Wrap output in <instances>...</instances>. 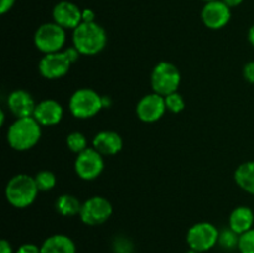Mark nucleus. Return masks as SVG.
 Here are the masks:
<instances>
[{
  "label": "nucleus",
  "mask_w": 254,
  "mask_h": 253,
  "mask_svg": "<svg viewBox=\"0 0 254 253\" xmlns=\"http://www.w3.org/2000/svg\"><path fill=\"white\" fill-rule=\"evenodd\" d=\"M41 126L34 117L15 119L6 134L10 148L17 151H26L34 148L41 139Z\"/></svg>",
  "instance_id": "nucleus-1"
},
{
  "label": "nucleus",
  "mask_w": 254,
  "mask_h": 253,
  "mask_svg": "<svg viewBox=\"0 0 254 253\" xmlns=\"http://www.w3.org/2000/svg\"><path fill=\"white\" fill-rule=\"evenodd\" d=\"M108 37L103 26L93 22H81L72 32V44L81 55L93 56L103 51Z\"/></svg>",
  "instance_id": "nucleus-2"
},
{
  "label": "nucleus",
  "mask_w": 254,
  "mask_h": 253,
  "mask_svg": "<svg viewBox=\"0 0 254 253\" xmlns=\"http://www.w3.org/2000/svg\"><path fill=\"white\" fill-rule=\"evenodd\" d=\"M39 191L34 176L17 174L7 181L5 197L12 207L26 208L35 202Z\"/></svg>",
  "instance_id": "nucleus-3"
},
{
  "label": "nucleus",
  "mask_w": 254,
  "mask_h": 253,
  "mask_svg": "<svg viewBox=\"0 0 254 253\" xmlns=\"http://www.w3.org/2000/svg\"><path fill=\"white\" fill-rule=\"evenodd\" d=\"M69 112L77 119H88L103 109L102 96L92 88H79L72 93L68 102Z\"/></svg>",
  "instance_id": "nucleus-4"
},
{
  "label": "nucleus",
  "mask_w": 254,
  "mask_h": 253,
  "mask_svg": "<svg viewBox=\"0 0 254 253\" xmlns=\"http://www.w3.org/2000/svg\"><path fill=\"white\" fill-rule=\"evenodd\" d=\"M181 83V73L178 67L169 61H161L151 71L150 84L153 92L168 96V94L178 92Z\"/></svg>",
  "instance_id": "nucleus-5"
},
{
  "label": "nucleus",
  "mask_w": 254,
  "mask_h": 253,
  "mask_svg": "<svg viewBox=\"0 0 254 253\" xmlns=\"http://www.w3.org/2000/svg\"><path fill=\"white\" fill-rule=\"evenodd\" d=\"M34 44L44 55L62 51L66 45V30L55 21L45 22L35 31Z\"/></svg>",
  "instance_id": "nucleus-6"
},
{
  "label": "nucleus",
  "mask_w": 254,
  "mask_h": 253,
  "mask_svg": "<svg viewBox=\"0 0 254 253\" xmlns=\"http://www.w3.org/2000/svg\"><path fill=\"white\" fill-rule=\"evenodd\" d=\"M218 238H220V231L213 223L197 222L189 228L186 242L190 250L202 253L215 247L218 243Z\"/></svg>",
  "instance_id": "nucleus-7"
},
{
  "label": "nucleus",
  "mask_w": 254,
  "mask_h": 253,
  "mask_svg": "<svg viewBox=\"0 0 254 253\" xmlns=\"http://www.w3.org/2000/svg\"><path fill=\"white\" fill-rule=\"evenodd\" d=\"M113 206L108 198L103 196H92L82 202L79 218L87 226H99L111 218Z\"/></svg>",
  "instance_id": "nucleus-8"
},
{
  "label": "nucleus",
  "mask_w": 254,
  "mask_h": 253,
  "mask_svg": "<svg viewBox=\"0 0 254 253\" xmlns=\"http://www.w3.org/2000/svg\"><path fill=\"white\" fill-rule=\"evenodd\" d=\"M104 170V159L101 153L92 148H87L77 154L74 160V171L82 180L92 181L98 178Z\"/></svg>",
  "instance_id": "nucleus-9"
},
{
  "label": "nucleus",
  "mask_w": 254,
  "mask_h": 253,
  "mask_svg": "<svg viewBox=\"0 0 254 253\" xmlns=\"http://www.w3.org/2000/svg\"><path fill=\"white\" fill-rule=\"evenodd\" d=\"M44 55L39 62V71L46 79H59L68 73L72 62L66 56L64 51Z\"/></svg>",
  "instance_id": "nucleus-10"
},
{
  "label": "nucleus",
  "mask_w": 254,
  "mask_h": 253,
  "mask_svg": "<svg viewBox=\"0 0 254 253\" xmlns=\"http://www.w3.org/2000/svg\"><path fill=\"white\" fill-rule=\"evenodd\" d=\"M166 111L165 98L155 92L145 94L136 104V116L144 123H155L163 118Z\"/></svg>",
  "instance_id": "nucleus-11"
},
{
  "label": "nucleus",
  "mask_w": 254,
  "mask_h": 253,
  "mask_svg": "<svg viewBox=\"0 0 254 253\" xmlns=\"http://www.w3.org/2000/svg\"><path fill=\"white\" fill-rule=\"evenodd\" d=\"M202 22L211 30H220L225 27L231 20V7L222 0L206 2L201 12Z\"/></svg>",
  "instance_id": "nucleus-12"
},
{
  "label": "nucleus",
  "mask_w": 254,
  "mask_h": 253,
  "mask_svg": "<svg viewBox=\"0 0 254 253\" xmlns=\"http://www.w3.org/2000/svg\"><path fill=\"white\" fill-rule=\"evenodd\" d=\"M52 17L56 24L64 30H74L82 22V9L74 2L60 1L52 10Z\"/></svg>",
  "instance_id": "nucleus-13"
},
{
  "label": "nucleus",
  "mask_w": 254,
  "mask_h": 253,
  "mask_svg": "<svg viewBox=\"0 0 254 253\" xmlns=\"http://www.w3.org/2000/svg\"><path fill=\"white\" fill-rule=\"evenodd\" d=\"M7 107L16 118L34 117L36 102L30 92L25 89H15L7 96Z\"/></svg>",
  "instance_id": "nucleus-14"
},
{
  "label": "nucleus",
  "mask_w": 254,
  "mask_h": 253,
  "mask_svg": "<svg viewBox=\"0 0 254 253\" xmlns=\"http://www.w3.org/2000/svg\"><path fill=\"white\" fill-rule=\"evenodd\" d=\"M34 118L42 126H56L64 118V107L56 99H44L36 104Z\"/></svg>",
  "instance_id": "nucleus-15"
},
{
  "label": "nucleus",
  "mask_w": 254,
  "mask_h": 253,
  "mask_svg": "<svg viewBox=\"0 0 254 253\" xmlns=\"http://www.w3.org/2000/svg\"><path fill=\"white\" fill-rule=\"evenodd\" d=\"M92 146L103 156H112L118 154L123 148L122 136L117 131L102 130L94 135Z\"/></svg>",
  "instance_id": "nucleus-16"
},
{
  "label": "nucleus",
  "mask_w": 254,
  "mask_h": 253,
  "mask_svg": "<svg viewBox=\"0 0 254 253\" xmlns=\"http://www.w3.org/2000/svg\"><path fill=\"white\" fill-rule=\"evenodd\" d=\"M254 223V212L248 206H238L233 208L228 217V227L237 235H243L252 230Z\"/></svg>",
  "instance_id": "nucleus-17"
},
{
  "label": "nucleus",
  "mask_w": 254,
  "mask_h": 253,
  "mask_svg": "<svg viewBox=\"0 0 254 253\" xmlns=\"http://www.w3.org/2000/svg\"><path fill=\"white\" fill-rule=\"evenodd\" d=\"M41 253H76V245L67 235L56 233L42 242Z\"/></svg>",
  "instance_id": "nucleus-18"
},
{
  "label": "nucleus",
  "mask_w": 254,
  "mask_h": 253,
  "mask_svg": "<svg viewBox=\"0 0 254 253\" xmlns=\"http://www.w3.org/2000/svg\"><path fill=\"white\" fill-rule=\"evenodd\" d=\"M233 178L238 188L254 196V160L241 164L236 169Z\"/></svg>",
  "instance_id": "nucleus-19"
},
{
  "label": "nucleus",
  "mask_w": 254,
  "mask_h": 253,
  "mask_svg": "<svg viewBox=\"0 0 254 253\" xmlns=\"http://www.w3.org/2000/svg\"><path fill=\"white\" fill-rule=\"evenodd\" d=\"M55 208L64 217H73L79 215L82 208V202L73 195L64 193L55 202Z\"/></svg>",
  "instance_id": "nucleus-20"
},
{
  "label": "nucleus",
  "mask_w": 254,
  "mask_h": 253,
  "mask_svg": "<svg viewBox=\"0 0 254 253\" xmlns=\"http://www.w3.org/2000/svg\"><path fill=\"white\" fill-rule=\"evenodd\" d=\"M66 145L72 153L79 154L88 148V140H87L86 135L81 131H72L67 135Z\"/></svg>",
  "instance_id": "nucleus-21"
},
{
  "label": "nucleus",
  "mask_w": 254,
  "mask_h": 253,
  "mask_svg": "<svg viewBox=\"0 0 254 253\" xmlns=\"http://www.w3.org/2000/svg\"><path fill=\"white\" fill-rule=\"evenodd\" d=\"M34 178L40 191H50L56 186V175L50 170L39 171Z\"/></svg>",
  "instance_id": "nucleus-22"
},
{
  "label": "nucleus",
  "mask_w": 254,
  "mask_h": 253,
  "mask_svg": "<svg viewBox=\"0 0 254 253\" xmlns=\"http://www.w3.org/2000/svg\"><path fill=\"white\" fill-rule=\"evenodd\" d=\"M238 240H240V235H237L235 231L228 227L220 232L218 245L225 250H233V248L238 247Z\"/></svg>",
  "instance_id": "nucleus-23"
},
{
  "label": "nucleus",
  "mask_w": 254,
  "mask_h": 253,
  "mask_svg": "<svg viewBox=\"0 0 254 253\" xmlns=\"http://www.w3.org/2000/svg\"><path fill=\"white\" fill-rule=\"evenodd\" d=\"M164 98H165L166 109L171 112V113H180L185 108V99H184V97L179 92L168 94Z\"/></svg>",
  "instance_id": "nucleus-24"
},
{
  "label": "nucleus",
  "mask_w": 254,
  "mask_h": 253,
  "mask_svg": "<svg viewBox=\"0 0 254 253\" xmlns=\"http://www.w3.org/2000/svg\"><path fill=\"white\" fill-rule=\"evenodd\" d=\"M237 248L240 253H254V228L240 236Z\"/></svg>",
  "instance_id": "nucleus-25"
},
{
  "label": "nucleus",
  "mask_w": 254,
  "mask_h": 253,
  "mask_svg": "<svg viewBox=\"0 0 254 253\" xmlns=\"http://www.w3.org/2000/svg\"><path fill=\"white\" fill-rule=\"evenodd\" d=\"M243 77L246 81L254 84V61H250L243 67Z\"/></svg>",
  "instance_id": "nucleus-26"
},
{
  "label": "nucleus",
  "mask_w": 254,
  "mask_h": 253,
  "mask_svg": "<svg viewBox=\"0 0 254 253\" xmlns=\"http://www.w3.org/2000/svg\"><path fill=\"white\" fill-rule=\"evenodd\" d=\"M15 253H41V247L35 243H24L17 248Z\"/></svg>",
  "instance_id": "nucleus-27"
},
{
  "label": "nucleus",
  "mask_w": 254,
  "mask_h": 253,
  "mask_svg": "<svg viewBox=\"0 0 254 253\" xmlns=\"http://www.w3.org/2000/svg\"><path fill=\"white\" fill-rule=\"evenodd\" d=\"M96 21V14L91 9L82 10V22H93Z\"/></svg>",
  "instance_id": "nucleus-28"
},
{
  "label": "nucleus",
  "mask_w": 254,
  "mask_h": 253,
  "mask_svg": "<svg viewBox=\"0 0 254 253\" xmlns=\"http://www.w3.org/2000/svg\"><path fill=\"white\" fill-rule=\"evenodd\" d=\"M15 1L16 0H0V12L1 14H6L7 11L12 9Z\"/></svg>",
  "instance_id": "nucleus-29"
},
{
  "label": "nucleus",
  "mask_w": 254,
  "mask_h": 253,
  "mask_svg": "<svg viewBox=\"0 0 254 253\" xmlns=\"http://www.w3.org/2000/svg\"><path fill=\"white\" fill-rule=\"evenodd\" d=\"M0 253H12V246L9 241H0Z\"/></svg>",
  "instance_id": "nucleus-30"
},
{
  "label": "nucleus",
  "mask_w": 254,
  "mask_h": 253,
  "mask_svg": "<svg viewBox=\"0 0 254 253\" xmlns=\"http://www.w3.org/2000/svg\"><path fill=\"white\" fill-rule=\"evenodd\" d=\"M222 1L225 2L227 6H230L231 9H232V7H236V6H238V5L242 4L243 0H222Z\"/></svg>",
  "instance_id": "nucleus-31"
},
{
  "label": "nucleus",
  "mask_w": 254,
  "mask_h": 253,
  "mask_svg": "<svg viewBox=\"0 0 254 253\" xmlns=\"http://www.w3.org/2000/svg\"><path fill=\"white\" fill-rule=\"evenodd\" d=\"M248 41L251 42V45L254 47V25L250 27V30H248Z\"/></svg>",
  "instance_id": "nucleus-32"
},
{
  "label": "nucleus",
  "mask_w": 254,
  "mask_h": 253,
  "mask_svg": "<svg viewBox=\"0 0 254 253\" xmlns=\"http://www.w3.org/2000/svg\"><path fill=\"white\" fill-rule=\"evenodd\" d=\"M102 102H103V108H108L112 104L111 98L108 96H102Z\"/></svg>",
  "instance_id": "nucleus-33"
},
{
  "label": "nucleus",
  "mask_w": 254,
  "mask_h": 253,
  "mask_svg": "<svg viewBox=\"0 0 254 253\" xmlns=\"http://www.w3.org/2000/svg\"><path fill=\"white\" fill-rule=\"evenodd\" d=\"M4 123H5V112L1 109V111H0V124L4 126Z\"/></svg>",
  "instance_id": "nucleus-34"
},
{
  "label": "nucleus",
  "mask_w": 254,
  "mask_h": 253,
  "mask_svg": "<svg viewBox=\"0 0 254 253\" xmlns=\"http://www.w3.org/2000/svg\"><path fill=\"white\" fill-rule=\"evenodd\" d=\"M202 1H205V2H210V1H215V0H202Z\"/></svg>",
  "instance_id": "nucleus-35"
},
{
  "label": "nucleus",
  "mask_w": 254,
  "mask_h": 253,
  "mask_svg": "<svg viewBox=\"0 0 254 253\" xmlns=\"http://www.w3.org/2000/svg\"><path fill=\"white\" fill-rule=\"evenodd\" d=\"M124 253H133V252H130V251H128V252H124Z\"/></svg>",
  "instance_id": "nucleus-36"
}]
</instances>
